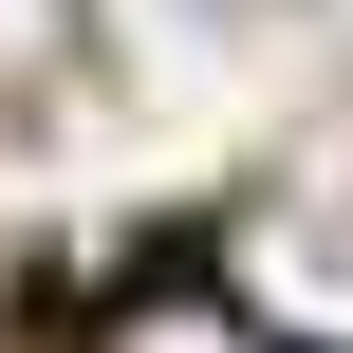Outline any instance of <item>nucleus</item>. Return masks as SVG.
<instances>
[{
	"instance_id": "nucleus-2",
	"label": "nucleus",
	"mask_w": 353,
	"mask_h": 353,
	"mask_svg": "<svg viewBox=\"0 0 353 353\" xmlns=\"http://www.w3.org/2000/svg\"><path fill=\"white\" fill-rule=\"evenodd\" d=\"M74 74V0H0V112Z\"/></svg>"
},
{
	"instance_id": "nucleus-1",
	"label": "nucleus",
	"mask_w": 353,
	"mask_h": 353,
	"mask_svg": "<svg viewBox=\"0 0 353 353\" xmlns=\"http://www.w3.org/2000/svg\"><path fill=\"white\" fill-rule=\"evenodd\" d=\"M93 353H298L261 298H223V279H130L112 316H93Z\"/></svg>"
}]
</instances>
